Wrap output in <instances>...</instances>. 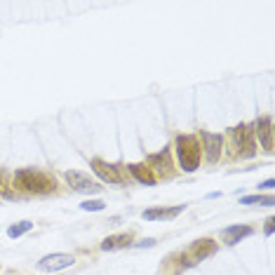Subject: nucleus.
Returning a JSON list of instances; mask_svg holds the SVG:
<instances>
[{"label": "nucleus", "mask_w": 275, "mask_h": 275, "mask_svg": "<svg viewBox=\"0 0 275 275\" xmlns=\"http://www.w3.org/2000/svg\"><path fill=\"white\" fill-rule=\"evenodd\" d=\"M15 181L17 186L26 193H33V195H45V193H54L57 188V181H54V176L45 174V172H40V169H19L15 172Z\"/></svg>", "instance_id": "obj_1"}, {"label": "nucleus", "mask_w": 275, "mask_h": 275, "mask_svg": "<svg viewBox=\"0 0 275 275\" xmlns=\"http://www.w3.org/2000/svg\"><path fill=\"white\" fill-rule=\"evenodd\" d=\"M176 155H179V165L183 172H195L200 167V155H202L198 137L193 134L176 137Z\"/></svg>", "instance_id": "obj_2"}, {"label": "nucleus", "mask_w": 275, "mask_h": 275, "mask_svg": "<svg viewBox=\"0 0 275 275\" xmlns=\"http://www.w3.org/2000/svg\"><path fill=\"white\" fill-rule=\"evenodd\" d=\"M214 252H216V242H214V240H209V237L195 240V242L191 244V249L181 254V266H195L198 261L209 259Z\"/></svg>", "instance_id": "obj_3"}, {"label": "nucleus", "mask_w": 275, "mask_h": 275, "mask_svg": "<svg viewBox=\"0 0 275 275\" xmlns=\"http://www.w3.org/2000/svg\"><path fill=\"white\" fill-rule=\"evenodd\" d=\"M76 263V259L71 254H47L38 261V268L45 270V273H59V270H66Z\"/></svg>", "instance_id": "obj_4"}, {"label": "nucleus", "mask_w": 275, "mask_h": 275, "mask_svg": "<svg viewBox=\"0 0 275 275\" xmlns=\"http://www.w3.org/2000/svg\"><path fill=\"white\" fill-rule=\"evenodd\" d=\"M202 148H205V158L207 162H219L223 151V137L221 134H214V132H202Z\"/></svg>", "instance_id": "obj_5"}, {"label": "nucleus", "mask_w": 275, "mask_h": 275, "mask_svg": "<svg viewBox=\"0 0 275 275\" xmlns=\"http://www.w3.org/2000/svg\"><path fill=\"white\" fill-rule=\"evenodd\" d=\"M66 181H69V186L73 188V191L78 193H99L101 186L97 181H92L87 174H83V172H66Z\"/></svg>", "instance_id": "obj_6"}, {"label": "nucleus", "mask_w": 275, "mask_h": 275, "mask_svg": "<svg viewBox=\"0 0 275 275\" xmlns=\"http://www.w3.org/2000/svg\"><path fill=\"white\" fill-rule=\"evenodd\" d=\"M92 169H94V174L99 176L101 181H106V183H122V176H120V172H118V167H113V165L104 162L101 158H94V160H92Z\"/></svg>", "instance_id": "obj_7"}, {"label": "nucleus", "mask_w": 275, "mask_h": 275, "mask_svg": "<svg viewBox=\"0 0 275 275\" xmlns=\"http://www.w3.org/2000/svg\"><path fill=\"white\" fill-rule=\"evenodd\" d=\"M254 134L259 137V144H261L263 151L266 153L273 151V120H270V118H261V120L256 122Z\"/></svg>", "instance_id": "obj_8"}, {"label": "nucleus", "mask_w": 275, "mask_h": 275, "mask_svg": "<svg viewBox=\"0 0 275 275\" xmlns=\"http://www.w3.org/2000/svg\"><path fill=\"white\" fill-rule=\"evenodd\" d=\"M148 165H151V169H155L158 174L172 176V155H169L167 148L160 153H155V155H151V158H148Z\"/></svg>", "instance_id": "obj_9"}, {"label": "nucleus", "mask_w": 275, "mask_h": 275, "mask_svg": "<svg viewBox=\"0 0 275 275\" xmlns=\"http://www.w3.org/2000/svg\"><path fill=\"white\" fill-rule=\"evenodd\" d=\"M183 209H186V205H176V207H169V209H165V207H158V209H146L144 219H148V221H155V219H174L176 214H181Z\"/></svg>", "instance_id": "obj_10"}, {"label": "nucleus", "mask_w": 275, "mask_h": 275, "mask_svg": "<svg viewBox=\"0 0 275 275\" xmlns=\"http://www.w3.org/2000/svg\"><path fill=\"white\" fill-rule=\"evenodd\" d=\"M221 233H223V237H226V244H235V242H240L242 237L252 235V228H249V226H228V228H223Z\"/></svg>", "instance_id": "obj_11"}, {"label": "nucleus", "mask_w": 275, "mask_h": 275, "mask_svg": "<svg viewBox=\"0 0 275 275\" xmlns=\"http://www.w3.org/2000/svg\"><path fill=\"white\" fill-rule=\"evenodd\" d=\"M132 242V233H120V235H111L101 242V249L104 252H113V249H120V247H127Z\"/></svg>", "instance_id": "obj_12"}, {"label": "nucleus", "mask_w": 275, "mask_h": 275, "mask_svg": "<svg viewBox=\"0 0 275 275\" xmlns=\"http://www.w3.org/2000/svg\"><path fill=\"white\" fill-rule=\"evenodd\" d=\"M130 172H132V176H134L139 183L155 186V174H153L151 167H146V165H130Z\"/></svg>", "instance_id": "obj_13"}, {"label": "nucleus", "mask_w": 275, "mask_h": 275, "mask_svg": "<svg viewBox=\"0 0 275 275\" xmlns=\"http://www.w3.org/2000/svg\"><path fill=\"white\" fill-rule=\"evenodd\" d=\"M273 195H244L240 198V205H263V207H273Z\"/></svg>", "instance_id": "obj_14"}, {"label": "nucleus", "mask_w": 275, "mask_h": 275, "mask_svg": "<svg viewBox=\"0 0 275 275\" xmlns=\"http://www.w3.org/2000/svg\"><path fill=\"white\" fill-rule=\"evenodd\" d=\"M31 228H33V223H31V221H19V223H15V226H10L8 235L10 237H22L24 233H29Z\"/></svg>", "instance_id": "obj_15"}, {"label": "nucleus", "mask_w": 275, "mask_h": 275, "mask_svg": "<svg viewBox=\"0 0 275 275\" xmlns=\"http://www.w3.org/2000/svg\"><path fill=\"white\" fill-rule=\"evenodd\" d=\"M104 202H101V200H85L83 205H80V209H83V212H101V209H104Z\"/></svg>", "instance_id": "obj_16"}, {"label": "nucleus", "mask_w": 275, "mask_h": 275, "mask_svg": "<svg viewBox=\"0 0 275 275\" xmlns=\"http://www.w3.org/2000/svg\"><path fill=\"white\" fill-rule=\"evenodd\" d=\"M0 193H3L5 198H15V193L10 191L8 183H5V174H3V172H0Z\"/></svg>", "instance_id": "obj_17"}, {"label": "nucleus", "mask_w": 275, "mask_h": 275, "mask_svg": "<svg viewBox=\"0 0 275 275\" xmlns=\"http://www.w3.org/2000/svg\"><path fill=\"white\" fill-rule=\"evenodd\" d=\"M273 186H275V181H273V179H266V181H263V183H259V188H263V191H270Z\"/></svg>", "instance_id": "obj_18"}, {"label": "nucleus", "mask_w": 275, "mask_h": 275, "mask_svg": "<svg viewBox=\"0 0 275 275\" xmlns=\"http://www.w3.org/2000/svg\"><path fill=\"white\" fill-rule=\"evenodd\" d=\"M273 219H268V221H266V235H273V230H275V226H273Z\"/></svg>", "instance_id": "obj_19"}, {"label": "nucleus", "mask_w": 275, "mask_h": 275, "mask_svg": "<svg viewBox=\"0 0 275 275\" xmlns=\"http://www.w3.org/2000/svg\"><path fill=\"white\" fill-rule=\"evenodd\" d=\"M155 244V240L153 237H148V240H141V242H137V247H153Z\"/></svg>", "instance_id": "obj_20"}]
</instances>
